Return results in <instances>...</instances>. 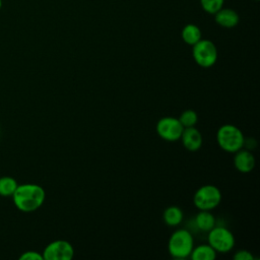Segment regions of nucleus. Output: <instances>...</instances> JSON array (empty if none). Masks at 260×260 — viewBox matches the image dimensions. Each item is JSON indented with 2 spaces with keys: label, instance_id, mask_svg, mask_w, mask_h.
Instances as JSON below:
<instances>
[{
  "label": "nucleus",
  "instance_id": "nucleus-1",
  "mask_svg": "<svg viewBox=\"0 0 260 260\" xmlns=\"http://www.w3.org/2000/svg\"><path fill=\"white\" fill-rule=\"evenodd\" d=\"M11 197L18 210L22 212H32L43 205L46 192L44 188L38 184L26 183L18 185Z\"/></svg>",
  "mask_w": 260,
  "mask_h": 260
},
{
  "label": "nucleus",
  "instance_id": "nucleus-2",
  "mask_svg": "<svg viewBox=\"0 0 260 260\" xmlns=\"http://www.w3.org/2000/svg\"><path fill=\"white\" fill-rule=\"evenodd\" d=\"M193 248V236L189 231L184 229L174 232L168 243V249L170 254L177 259H184L189 257Z\"/></svg>",
  "mask_w": 260,
  "mask_h": 260
},
{
  "label": "nucleus",
  "instance_id": "nucleus-3",
  "mask_svg": "<svg viewBox=\"0 0 260 260\" xmlns=\"http://www.w3.org/2000/svg\"><path fill=\"white\" fill-rule=\"evenodd\" d=\"M216 140L219 146L228 152H236L244 146L245 137L243 132L235 125H222L216 133Z\"/></svg>",
  "mask_w": 260,
  "mask_h": 260
},
{
  "label": "nucleus",
  "instance_id": "nucleus-4",
  "mask_svg": "<svg viewBox=\"0 0 260 260\" xmlns=\"http://www.w3.org/2000/svg\"><path fill=\"white\" fill-rule=\"evenodd\" d=\"M192 55L195 62L203 67H211L217 60V49L213 42L206 39H201L193 45Z\"/></svg>",
  "mask_w": 260,
  "mask_h": 260
},
{
  "label": "nucleus",
  "instance_id": "nucleus-5",
  "mask_svg": "<svg viewBox=\"0 0 260 260\" xmlns=\"http://www.w3.org/2000/svg\"><path fill=\"white\" fill-rule=\"evenodd\" d=\"M221 201V192L214 185L200 187L194 195V204L200 210H211Z\"/></svg>",
  "mask_w": 260,
  "mask_h": 260
},
{
  "label": "nucleus",
  "instance_id": "nucleus-6",
  "mask_svg": "<svg viewBox=\"0 0 260 260\" xmlns=\"http://www.w3.org/2000/svg\"><path fill=\"white\" fill-rule=\"evenodd\" d=\"M208 244L216 252L226 253L234 248L235 237L230 230L214 225L208 233Z\"/></svg>",
  "mask_w": 260,
  "mask_h": 260
},
{
  "label": "nucleus",
  "instance_id": "nucleus-7",
  "mask_svg": "<svg viewBox=\"0 0 260 260\" xmlns=\"http://www.w3.org/2000/svg\"><path fill=\"white\" fill-rule=\"evenodd\" d=\"M44 260H70L74 255L72 245L65 240L51 242L43 251Z\"/></svg>",
  "mask_w": 260,
  "mask_h": 260
},
{
  "label": "nucleus",
  "instance_id": "nucleus-8",
  "mask_svg": "<svg viewBox=\"0 0 260 260\" xmlns=\"http://www.w3.org/2000/svg\"><path fill=\"white\" fill-rule=\"evenodd\" d=\"M184 130L179 119L174 117H164L156 124L157 134L165 140L176 141L181 138Z\"/></svg>",
  "mask_w": 260,
  "mask_h": 260
},
{
  "label": "nucleus",
  "instance_id": "nucleus-9",
  "mask_svg": "<svg viewBox=\"0 0 260 260\" xmlns=\"http://www.w3.org/2000/svg\"><path fill=\"white\" fill-rule=\"evenodd\" d=\"M181 139L185 148L190 151H196L202 145V135L194 126L184 128Z\"/></svg>",
  "mask_w": 260,
  "mask_h": 260
},
{
  "label": "nucleus",
  "instance_id": "nucleus-10",
  "mask_svg": "<svg viewBox=\"0 0 260 260\" xmlns=\"http://www.w3.org/2000/svg\"><path fill=\"white\" fill-rule=\"evenodd\" d=\"M215 22L225 28L235 27L239 21L240 17L236 10L232 8H220L216 13L213 14Z\"/></svg>",
  "mask_w": 260,
  "mask_h": 260
},
{
  "label": "nucleus",
  "instance_id": "nucleus-11",
  "mask_svg": "<svg viewBox=\"0 0 260 260\" xmlns=\"http://www.w3.org/2000/svg\"><path fill=\"white\" fill-rule=\"evenodd\" d=\"M234 164L236 169L241 173H250L255 167V157L249 150L241 148L236 151Z\"/></svg>",
  "mask_w": 260,
  "mask_h": 260
},
{
  "label": "nucleus",
  "instance_id": "nucleus-12",
  "mask_svg": "<svg viewBox=\"0 0 260 260\" xmlns=\"http://www.w3.org/2000/svg\"><path fill=\"white\" fill-rule=\"evenodd\" d=\"M181 35H182L183 41L190 46L195 45L197 42H199L202 39V32L200 28L193 23L186 24L183 27Z\"/></svg>",
  "mask_w": 260,
  "mask_h": 260
},
{
  "label": "nucleus",
  "instance_id": "nucleus-13",
  "mask_svg": "<svg viewBox=\"0 0 260 260\" xmlns=\"http://www.w3.org/2000/svg\"><path fill=\"white\" fill-rule=\"evenodd\" d=\"M190 257L192 260H214L216 258V251L208 245H199L193 248Z\"/></svg>",
  "mask_w": 260,
  "mask_h": 260
},
{
  "label": "nucleus",
  "instance_id": "nucleus-14",
  "mask_svg": "<svg viewBox=\"0 0 260 260\" xmlns=\"http://www.w3.org/2000/svg\"><path fill=\"white\" fill-rule=\"evenodd\" d=\"M197 228L203 232H209L215 225V218L209 210H201L195 217Z\"/></svg>",
  "mask_w": 260,
  "mask_h": 260
},
{
  "label": "nucleus",
  "instance_id": "nucleus-15",
  "mask_svg": "<svg viewBox=\"0 0 260 260\" xmlns=\"http://www.w3.org/2000/svg\"><path fill=\"white\" fill-rule=\"evenodd\" d=\"M164 220L168 225L175 226L181 223L183 219V211L178 206H170L164 211Z\"/></svg>",
  "mask_w": 260,
  "mask_h": 260
},
{
  "label": "nucleus",
  "instance_id": "nucleus-16",
  "mask_svg": "<svg viewBox=\"0 0 260 260\" xmlns=\"http://www.w3.org/2000/svg\"><path fill=\"white\" fill-rule=\"evenodd\" d=\"M18 186L17 181L9 176L0 177V196L11 197Z\"/></svg>",
  "mask_w": 260,
  "mask_h": 260
},
{
  "label": "nucleus",
  "instance_id": "nucleus-17",
  "mask_svg": "<svg viewBox=\"0 0 260 260\" xmlns=\"http://www.w3.org/2000/svg\"><path fill=\"white\" fill-rule=\"evenodd\" d=\"M223 3L224 0H200L202 9L209 14L216 13L220 8L223 7Z\"/></svg>",
  "mask_w": 260,
  "mask_h": 260
},
{
  "label": "nucleus",
  "instance_id": "nucleus-18",
  "mask_svg": "<svg viewBox=\"0 0 260 260\" xmlns=\"http://www.w3.org/2000/svg\"><path fill=\"white\" fill-rule=\"evenodd\" d=\"M197 120H198L197 114L193 110L184 111L179 118V121L181 122V124L183 125L184 128L195 126V124L197 123Z\"/></svg>",
  "mask_w": 260,
  "mask_h": 260
},
{
  "label": "nucleus",
  "instance_id": "nucleus-19",
  "mask_svg": "<svg viewBox=\"0 0 260 260\" xmlns=\"http://www.w3.org/2000/svg\"><path fill=\"white\" fill-rule=\"evenodd\" d=\"M20 260H44L43 255L36 251H26L19 256Z\"/></svg>",
  "mask_w": 260,
  "mask_h": 260
},
{
  "label": "nucleus",
  "instance_id": "nucleus-20",
  "mask_svg": "<svg viewBox=\"0 0 260 260\" xmlns=\"http://www.w3.org/2000/svg\"><path fill=\"white\" fill-rule=\"evenodd\" d=\"M234 259L235 260H253L254 256L248 250H239L234 255Z\"/></svg>",
  "mask_w": 260,
  "mask_h": 260
},
{
  "label": "nucleus",
  "instance_id": "nucleus-21",
  "mask_svg": "<svg viewBox=\"0 0 260 260\" xmlns=\"http://www.w3.org/2000/svg\"><path fill=\"white\" fill-rule=\"evenodd\" d=\"M2 8V0H0V9Z\"/></svg>",
  "mask_w": 260,
  "mask_h": 260
},
{
  "label": "nucleus",
  "instance_id": "nucleus-22",
  "mask_svg": "<svg viewBox=\"0 0 260 260\" xmlns=\"http://www.w3.org/2000/svg\"><path fill=\"white\" fill-rule=\"evenodd\" d=\"M256 1H258V0H256Z\"/></svg>",
  "mask_w": 260,
  "mask_h": 260
}]
</instances>
